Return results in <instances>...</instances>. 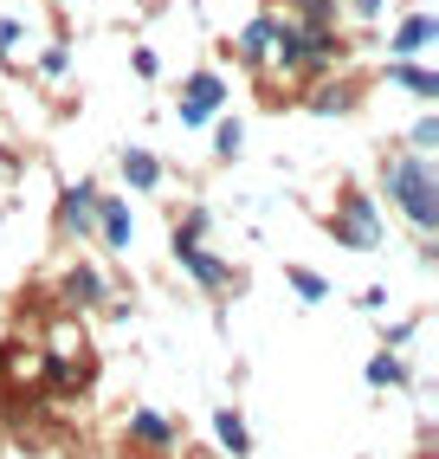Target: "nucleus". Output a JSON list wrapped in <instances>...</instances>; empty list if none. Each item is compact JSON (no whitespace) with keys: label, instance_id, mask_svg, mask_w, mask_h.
Masks as SVG:
<instances>
[{"label":"nucleus","instance_id":"f257e3e1","mask_svg":"<svg viewBox=\"0 0 439 459\" xmlns=\"http://www.w3.org/2000/svg\"><path fill=\"white\" fill-rule=\"evenodd\" d=\"M382 195L407 213V227H414V233H433L439 227V169L426 156H414V149L382 162Z\"/></svg>","mask_w":439,"mask_h":459},{"label":"nucleus","instance_id":"f03ea898","mask_svg":"<svg viewBox=\"0 0 439 459\" xmlns=\"http://www.w3.org/2000/svg\"><path fill=\"white\" fill-rule=\"evenodd\" d=\"M323 227H330L336 247H349V253H374V247H382V213H374V201L356 188V181H342V188H336V213Z\"/></svg>","mask_w":439,"mask_h":459},{"label":"nucleus","instance_id":"7ed1b4c3","mask_svg":"<svg viewBox=\"0 0 439 459\" xmlns=\"http://www.w3.org/2000/svg\"><path fill=\"white\" fill-rule=\"evenodd\" d=\"M227 104V84H220V72H194L181 84V124H213V110Z\"/></svg>","mask_w":439,"mask_h":459},{"label":"nucleus","instance_id":"20e7f679","mask_svg":"<svg viewBox=\"0 0 439 459\" xmlns=\"http://www.w3.org/2000/svg\"><path fill=\"white\" fill-rule=\"evenodd\" d=\"M123 440H136V446H149V453H175V446H181V427H175L168 414H155V408H136L130 427H123Z\"/></svg>","mask_w":439,"mask_h":459},{"label":"nucleus","instance_id":"39448f33","mask_svg":"<svg viewBox=\"0 0 439 459\" xmlns=\"http://www.w3.org/2000/svg\"><path fill=\"white\" fill-rule=\"evenodd\" d=\"M98 188H90V181H78V188H65V195H58V233H90V227H98Z\"/></svg>","mask_w":439,"mask_h":459},{"label":"nucleus","instance_id":"423d86ee","mask_svg":"<svg viewBox=\"0 0 439 459\" xmlns=\"http://www.w3.org/2000/svg\"><path fill=\"white\" fill-rule=\"evenodd\" d=\"M90 233H98L104 239V247L110 253H130V239H136V213H130V201H98V227H90Z\"/></svg>","mask_w":439,"mask_h":459},{"label":"nucleus","instance_id":"0eeeda50","mask_svg":"<svg viewBox=\"0 0 439 459\" xmlns=\"http://www.w3.org/2000/svg\"><path fill=\"white\" fill-rule=\"evenodd\" d=\"M175 259L187 265V279H194L201 291H227L233 285V265L220 259V253H207V247H175Z\"/></svg>","mask_w":439,"mask_h":459},{"label":"nucleus","instance_id":"6e6552de","mask_svg":"<svg viewBox=\"0 0 439 459\" xmlns=\"http://www.w3.org/2000/svg\"><path fill=\"white\" fill-rule=\"evenodd\" d=\"M433 39H439V13H414V20H400V33H394V58H420Z\"/></svg>","mask_w":439,"mask_h":459},{"label":"nucleus","instance_id":"1a4fd4ad","mask_svg":"<svg viewBox=\"0 0 439 459\" xmlns=\"http://www.w3.org/2000/svg\"><path fill=\"white\" fill-rule=\"evenodd\" d=\"M58 291H65V304H72V311H90V304L104 298V272H98V265H72Z\"/></svg>","mask_w":439,"mask_h":459},{"label":"nucleus","instance_id":"9d476101","mask_svg":"<svg viewBox=\"0 0 439 459\" xmlns=\"http://www.w3.org/2000/svg\"><path fill=\"white\" fill-rule=\"evenodd\" d=\"M213 440L227 446L233 459H245V453H253V427H245L239 408H220V414H213Z\"/></svg>","mask_w":439,"mask_h":459},{"label":"nucleus","instance_id":"9b49d317","mask_svg":"<svg viewBox=\"0 0 439 459\" xmlns=\"http://www.w3.org/2000/svg\"><path fill=\"white\" fill-rule=\"evenodd\" d=\"M271 33H278L271 13H259V20L239 33V58H245V65H271Z\"/></svg>","mask_w":439,"mask_h":459},{"label":"nucleus","instance_id":"f8f14e48","mask_svg":"<svg viewBox=\"0 0 439 459\" xmlns=\"http://www.w3.org/2000/svg\"><path fill=\"white\" fill-rule=\"evenodd\" d=\"M388 78H394L400 91H414V98H426V104L439 98V78H433L426 65H414V58H394V65H388Z\"/></svg>","mask_w":439,"mask_h":459},{"label":"nucleus","instance_id":"ddd939ff","mask_svg":"<svg viewBox=\"0 0 439 459\" xmlns=\"http://www.w3.org/2000/svg\"><path fill=\"white\" fill-rule=\"evenodd\" d=\"M368 388H407V356L400 350H374L368 356Z\"/></svg>","mask_w":439,"mask_h":459},{"label":"nucleus","instance_id":"4468645a","mask_svg":"<svg viewBox=\"0 0 439 459\" xmlns=\"http://www.w3.org/2000/svg\"><path fill=\"white\" fill-rule=\"evenodd\" d=\"M123 181H130V188H162V162L149 156V149H123Z\"/></svg>","mask_w":439,"mask_h":459},{"label":"nucleus","instance_id":"2eb2a0df","mask_svg":"<svg viewBox=\"0 0 439 459\" xmlns=\"http://www.w3.org/2000/svg\"><path fill=\"white\" fill-rule=\"evenodd\" d=\"M285 285H291L304 304H323V298H330V279H323V272H310V265H285Z\"/></svg>","mask_w":439,"mask_h":459},{"label":"nucleus","instance_id":"dca6fc26","mask_svg":"<svg viewBox=\"0 0 439 459\" xmlns=\"http://www.w3.org/2000/svg\"><path fill=\"white\" fill-rule=\"evenodd\" d=\"M349 104H356V84H317V98H310L317 117H342Z\"/></svg>","mask_w":439,"mask_h":459},{"label":"nucleus","instance_id":"f3484780","mask_svg":"<svg viewBox=\"0 0 439 459\" xmlns=\"http://www.w3.org/2000/svg\"><path fill=\"white\" fill-rule=\"evenodd\" d=\"M239 143H245V124H239V117H220V130H213V156H220V162H233V156H239Z\"/></svg>","mask_w":439,"mask_h":459},{"label":"nucleus","instance_id":"a211bd4d","mask_svg":"<svg viewBox=\"0 0 439 459\" xmlns=\"http://www.w3.org/2000/svg\"><path fill=\"white\" fill-rule=\"evenodd\" d=\"M33 350H26V343H7V356H0V376H7V382H26V376H33Z\"/></svg>","mask_w":439,"mask_h":459},{"label":"nucleus","instance_id":"6ab92c4d","mask_svg":"<svg viewBox=\"0 0 439 459\" xmlns=\"http://www.w3.org/2000/svg\"><path fill=\"white\" fill-rule=\"evenodd\" d=\"M297 26H336V0H297Z\"/></svg>","mask_w":439,"mask_h":459},{"label":"nucleus","instance_id":"aec40b11","mask_svg":"<svg viewBox=\"0 0 439 459\" xmlns=\"http://www.w3.org/2000/svg\"><path fill=\"white\" fill-rule=\"evenodd\" d=\"M407 143H414V156H433V149H439V117H420Z\"/></svg>","mask_w":439,"mask_h":459},{"label":"nucleus","instance_id":"412c9836","mask_svg":"<svg viewBox=\"0 0 439 459\" xmlns=\"http://www.w3.org/2000/svg\"><path fill=\"white\" fill-rule=\"evenodd\" d=\"M20 39H26V26H20V20H0V58H13Z\"/></svg>","mask_w":439,"mask_h":459},{"label":"nucleus","instance_id":"4be33fe9","mask_svg":"<svg viewBox=\"0 0 439 459\" xmlns=\"http://www.w3.org/2000/svg\"><path fill=\"white\" fill-rule=\"evenodd\" d=\"M39 72H46V78H58V72H65V46H52V52L39 58Z\"/></svg>","mask_w":439,"mask_h":459},{"label":"nucleus","instance_id":"5701e85b","mask_svg":"<svg viewBox=\"0 0 439 459\" xmlns=\"http://www.w3.org/2000/svg\"><path fill=\"white\" fill-rule=\"evenodd\" d=\"M356 304H362V311H382V304H388V285H368Z\"/></svg>","mask_w":439,"mask_h":459},{"label":"nucleus","instance_id":"b1692460","mask_svg":"<svg viewBox=\"0 0 439 459\" xmlns=\"http://www.w3.org/2000/svg\"><path fill=\"white\" fill-rule=\"evenodd\" d=\"M356 13L362 20H382V0H356Z\"/></svg>","mask_w":439,"mask_h":459}]
</instances>
